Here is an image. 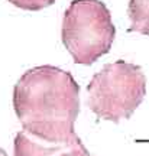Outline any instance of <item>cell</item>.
I'll use <instances>...</instances> for the list:
<instances>
[{
	"mask_svg": "<svg viewBox=\"0 0 149 156\" xmlns=\"http://www.w3.org/2000/svg\"><path fill=\"white\" fill-rule=\"evenodd\" d=\"M12 100L28 134L65 147L83 145L75 133L80 85L71 73L54 65L31 68L15 84Z\"/></svg>",
	"mask_w": 149,
	"mask_h": 156,
	"instance_id": "1",
	"label": "cell"
},
{
	"mask_svg": "<svg viewBox=\"0 0 149 156\" xmlns=\"http://www.w3.org/2000/svg\"><path fill=\"white\" fill-rule=\"evenodd\" d=\"M144 69L123 59L107 64L87 85V106L101 120L120 123L130 119L146 95Z\"/></svg>",
	"mask_w": 149,
	"mask_h": 156,
	"instance_id": "2",
	"label": "cell"
},
{
	"mask_svg": "<svg viewBox=\"0 0 149 156\" xmlns=\"http://www.w3.org/2000/svg\"><path fill=\"white\" fill-rule=\"evenodd\" d=\"M116 28L109 7L101 0H72L67 7L61 39L75 64L91 65L109 54Z\"/></svg>",
	"mask_w": 149,
	"mask_h": 156,
	"instance_id": "3",
	"label": "cell"
},
{
	"mask_svg": "<svg viewBox=\"0 0 149 156\" xmlns=\"http://www.w3.org/2000/svg\"><path fill=\"white\" fill-rule=\"evenodd\" d=\"M65 149L70 147L36 139L25 130L17 132L13 142V156H56Z\"/></svg>",
	"mask_w": 149,
	"mask_h": 156,
	"instance_id": "4",
	"label": "cell"
},
{
	"mask_svg": "<svg viewBox=\"0 0 149 156\" xmlns=\"http://www.w3.org/2000/svg\"><path fill=\"white\" fill-rule=\"evenodd\" d=\"M127 16L130 19L129 32L149 36V0H129Z\"/></svg>",
	"mask_w": 149,
	"mask_h": 156,
	"instance_id": "5",
	"label": "cell"
},
{
	"mask_svg": "<svg viewBox=\"0 0 149 156\" xmlns=\"http://www.w3.org/2000/svg\"><path fill=\"white\" fill-rule=\"evenodd\" d=\"M9 3L13 6H16L22 10H29V12H38L42 10L45 7H49L51 5L55 3V0H7Z\"/></svg>",
	"mask_w": 149,
	"mask_h": 156,
	"instance_id": "6",
	"label": "cell"
},
{
	"mask_svg": "<svg viewBox=\"0 0 149 156\" xmlns=\"http://www.w3.org/2000/svg\"><path fill=\"white\" fill-rule=\"evenodd\" d=\"M56 156H93V155H90V152L87 151V147L84 145H80V146H75V147L65 149L64 152H61L60 155Z\"/></svg>",
	"mask_w": 149,
	"mask_h": 156,
	"instance_id": "7",
	"label": "cell"
},
{
	"mask_svg": "<svg viewBox=\"0 0 149 156\" xmlns=\"http://www.w3.org/2000/svg\"><path fill=\"white\" fill-rule=\"evenodd\" d=\"M0 156H7V153L5 152V149H2V147H0Z\"/></svg>",
	"mask_w": 149,
	"mask_h": 156,
	"instance_id": "8",
	"label": "cell"
}]
</instances>
